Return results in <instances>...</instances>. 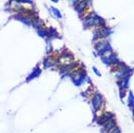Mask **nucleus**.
<instances>
[{
  "instance_id": "1",
  "label": "nucleus",
  "mask_w": 134,
  "mask_h": 133,
  "mask_svg": "<svg viewBox=\"0 0 134 133\" xmlns=\"http://www.w3.org/2000/svg\"><path fill=\"white\" fill-rule=\"evenodd\" d=\"M82 24L85 29H91V28H96L98 26H101V25H105V22L100 16L91 12L88 15L82 19Z\"/></svg>"
},
{
  "instance_id": "2",
  "label": "nucleus",
  "mask_w": 134,
  "mask_h": 133,
  "mask_svg": "<svg viewBox=\"0 0 134 133\" xmlns=\"http://www.w3.org/2000/svg\"><path fill=\"white\" fill-rule=\"evenodd\" d=\"M93 43H94L95 51L98 54V56H100L101 54L105 52V50L112 48L110 43L108 42V40H107V38H100V39L96 40V41H94Z\"/></svg>"
},
{
  "instance_id": "3",
  "label": "nucleus",
  "mask_w": 134,
  "mask_h": 133,
  "mask_svg": "<svg viewBox=\"0 0 134 133\" xmlns=\"http://www.w3.org/2000/svg\"><path fill=\"white\" fill-rule=\"evenodd\" d=\"M72 61H73V56L69 52L64 53L62 55H60L59 59H58V62H59V63L62 66L69 65V64L72 63Z\"/></svg>"
},
{
  "instance_id": "4",
  "label": "nucleus",
  "mask_w": 134,
  "mask_h": 133,
  "mask_svg": "<svg viewBox=\"0 0 134 133\" xmlns=\"http://www.w3.org/2000/svg\"><path fill=\"white\" fill-rule=\"evenodd\" d=\"M13 18L14 20L20 21L23 24L26 25V26H31V21H32V18L33 17L28 16V15H23V14H14L13 16Z\"/></svg>"
},
{
  "instance_id": "5",
  "label": "nucleus",
  "mask_w": 134,
  "mask_h": 133,
  "mask_svg": "<svg viewBox=\"0 0 134 133\" xmlns=\"http://www.w3.org/2000/svg\"><path fill=\"white\" fill-rule=\"evenodd\" d=\"M31 27H33L36 31L38 30H40V29H43V28H46L44 25V22L38 18V16H34L32 18V21H31Z\"/></svg>"
},
{
  "instance_id": "6",
  "label": "nucleus",
  "mask_w": 134,
  "mask_h": 133,
  "mask_svg": "<svg viewBox=\"0 0 134 133\" xmlns=\"http://www.w3.org/2000/svg\"><path fill=\"white\" fill-rule=\"evenodd\" d=\"M101 102H102V96H101L100 93L98 92V93L95 94L94 97H93V99H92L93 108H94L95 110H98L101 105Z\"/></svg>"
},
{
  "instance_id": "7",
  "label": "nucleus",
  "mask_w": 134,
  "mask_h": 133,
  "mask_svg": "<svg viewBox=\"0 0 134 133\" xmlns=\"http://www.w3.org/2000/svg\"><path fill=\"white\" fill-rule=\"evenodd\" d=\"M48 10L50 11L52 15L55 16V18H57V19H62L63 18V15H62L61 12H60V10L57 9V7H55V6H49Z\"/></svg>"
},
{
  "instance_id": "8",
  "label": "nucleus",
  "mask_w": 134,
  "mask_h": 133,
  "mask_svg": "<svg viewBox=\"0 0 134 133\" xmlns=\"http://www.w3.org/2000/svg\"><path fill=\"white\" fill-rule=\"evenodd\" d=\"M40 72H41V70H40V68H38V67L35 68V69L33 70V72H32L30 74V76H28L27 81H30V80H33V79H35L36 77H38V75L40 74Z\"/></svg>"
},
{
  "instance_id": "9",
  "label": "nucleus",
  "mask_w": 134,
  "mask_h": 133,
  "mask_svg": "<svg viewBox=\"0 0 134 133\" xmlns=\"http://www.w3.org/2000/svg\"><path fill=\"white\" fill-rule=\"evenodd\" d=\"M12 3H15L18 5H33V1L32 0H9Z\"/></svg>"
},
{
  "instance_id": "10",
  "label": "nucleus",
  "mask_w": 134,
  "mask_h": 133,
  "mask_svg": "<svg viewBox=\"0 0 134 133\" xmlns=\"http://www.w3.org/2000/svg\"><path fill=\"white\" fill-rule=\"evenodd\" d=\"M114 121H108L107 122V124L105 126V130H109L111 129H113L114 127Z\"/></svg>"
},
{
  "instance_id": "11",
  "label": "nucleus",
  "mask_w": 134,
  "mask_h": 133,
  "mask_svg": "<svg viewBox=\"0 0 134 133\" xmlns=\"http://www.w3.org/2000/svg\"><path fill=\"white\" fill-rule=\"evenodd\" d=\"M92 69H93V71H94V72H95V73L97 74V76H98V77H100V76H101V73H100V72H98V70L97 69L96 67H93Z\"/></svg>"
},
{
  "instance_id": "12",
  "label": "nucleus",
  "mask_w": 134,
  "mask_h": 133,
  "mask_svg": "<svg viewBox=\"0 0 134 133\" xmlns=\"http://www.w3.org/2000/svg\"><path fill=\"white\" fill-rule=\"evenodd\" d=\"M51 2H53V3H55V4H57L58 2H59V0H50Z\"/></svg>"
},
{
  "instance_id": "13",
  "label": "nucleus",
  "mask_w": 134,
  "mask_h": 133,
  "mask_svg": "<svg viewBox=\"0 0 134 133\" xmlns=\"http://www.w3.org/2000/svg\"><path fill=\"white\" fill-rule=\"evenodd\" d=\"M121 131H120V130L119 129H115V131H114L113 133H120Z\"/></svg>"
}]
</instances>
